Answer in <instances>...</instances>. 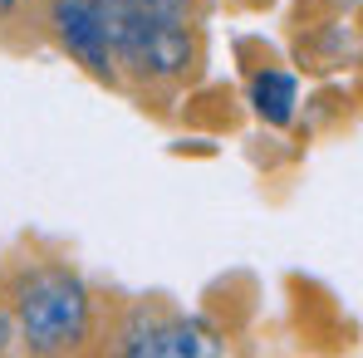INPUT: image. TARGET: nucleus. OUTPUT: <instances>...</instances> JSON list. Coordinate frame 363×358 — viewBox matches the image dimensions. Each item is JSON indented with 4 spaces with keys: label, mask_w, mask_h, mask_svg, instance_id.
I'll list each match as a JSON object with an SVG mask.
<instances>
[{
    "label": "nucleus",
    "mask_w": 363,
    "mask_h": 358,
    "mask_svg": "<svg viewBox=\"0 0 363 358\" xmlns=\"http://www.w3.org/2000/svg\"><path fill=\"white\" fill-rule=\"evenodd\" d=\"M15 334L30 354H69L89 339V290L74 270L40 265L15 290Z\"/></svg>",
    "instance_id": "nucleus-1"
},
{
    "label": "nucleus",
    "mask_w": 363,
    "mask_h": 358,
    "mask_svg": "<svg viewBox=\"0 0 363 358\" xmlns=\"http://www.w3.org/2000/svg\"><path fill=\"white\" fill-rule=\"evenodd\" d=\"M50 25H55V40H60L94 79H104V84L118 79V64H113L108 35H104L99 15H94V0H55V5H50Z\"/></svg>",
    "instance_id": "nucleus-2"
},
{
    "label": "nucleus",
    "mask_w": 363,
    "mask_h": 358,
    "mask_svg": "<svg viewBox=\"0 0 363 358\" xmlns=\"http://www.w3.org/2000/svg\"><path fill=\"white\" fill-rule=\"evenodd\" d=\"M123 354L138 358H196L206 354V344L196 339V329L186 319H172V314H157V309H133L128 329H123Z\"/></svg>",
    "instance_id": "nucleus-3"
},
{
    "label": "nucleus",
    "mask_w": 363,
    "mask_h": 358,
    "mask_svg": "<svg viewBox=\"0 0 363 358\" xmlns=\"http://www.w3.org/2000/svg\"><path fill=\"white\" fill-rule=\"evenodd\" d=\"M196 60V45H191V30L186 25H167V20H147L143 25V40H138V55L128 69L138 74H152V79H182Z\"/></svg>",
    "instance_id": "nucleus-4"
},
{
    "label": "nucleus",
    "mask_w": 363,
    "mask_h": 358,
    "mask_svg": "<svg viewBox=\"0 0 363 358\" xmlns=\"http://www.w3.org/2000/svg\"><path fill=\"white\" fill-rule=\"evenodd\" d=\"M94 15H99V25H104V35H108L113 64H133L138 40H143V25H147L143 5H138V0H94Z\"/></svg>",
    "instance_id": "nucleus-5"
},
{
    "label": "nucleus",
    "mask_w": 363,
    "mask_h": 358,
    "mask_svg": "<svg viewBox=\"0 0 363 358\" xmlns=\"http://www.w3.org/2000/svg\"><path fill=\"white\" fill-rule=\"evenodd\" d=\"M250 104L270 128H290L295 123V104H300V84L280 69H265L250 79Z\"/></svg>",
    "instance_id": "nucleus-6"
},
{
    "label": "nucleus",
    "mask_w": 363,
    "mask_h": 358,
    "mask_svg": "<svg viewBox=\"0 0 363 358\" xmlns=\"http://www.w3.org/2000/svg\"><path fill=\"white\" fill-rule=\"evenodd\" d=\"M147 20H167V25H191L196 0H138Z\"/></svg>",
    "instance_id": "nucleus-7"
},
{
    "label": "nucleus",
    "mask_w": 363,
    "mask_h": 358,
    "mask_svg": "<svg viewBox=\"0 0 363 358\" xmlns=\"http://www.w3.org/2000/svg\"><path fill=\"white\" fill-rule=\"evenodd\" d=\"M10 339H15V319H10V314L0 309V354L10 349Z\"/></svg>",
    "instance_id": "nucleus-8"
},
{
    "label": "nucleus",
    "mask_w": 363,
    "mask_h": 358,
    "mask_svg": "<svg viewBox=\"0 0 363 358\" xmlns=\"http://www.w3.org/2000/svg\"><path fill=\"white\" fill-rule=\"evenodd\" d=\"M10 10H15V0H0V20H5V15H10Z\"/></svg>",
    "instance_id": "nucleus-9"
}]
</instances>
